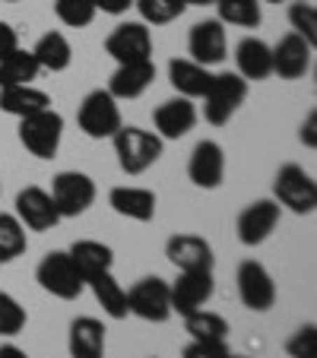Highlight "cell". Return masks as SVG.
Listing matches in <instances>:
<instances>
[{"mask_svg":"<svg viewBox=\"0 0 317 358\" xmlns=\"http://www.w3.org/2000/svg\"><path fill=\"white\" fill-rule=\"evenodd\" d=\"M225 22L219 20H200L194 22L188 35V51H190V61L203 64V67H216V64L225 61L229 55V41H225Z\"/></svg>","mask_w":317,"mask_h":358,"instance_id":"obj_16","label":"cell"},{"mask_svg":"<svg viewBox=\"0 0 317 358\" xmlns=\"http://www.w3.org/2000/svg\"><path fill=\"white\" fill-rule=\"evenodd\" d=\"M153 124H155V134L162 140H181L197 124V105L190 99H184V95H175V99L162 101L153 111Z\"/></svg>","mask_w":317,"mask_h":358,"instance_id":"obj_18","label":"cell"},{"mask_svg":"<svg viewBox=\"0 0 317 358\" xmlns=\"http://www.w3.org/2000/svg\"><path fill=\"white\" fill-rule=\"evenodd\" d=\"M38 73H41V67H38V61H35L32 51L16 48L13 55H7L3 61H0V89H7V86H29V83H32Z\"/></svg>","mask_w":317,"mask_h":358,"instance_id":"obj_29","label":"cell"},{"mask_svg":"<svg viewBox=\"0 0 317 358\" xmlns=\"http://www.w3.org/2000/svg\"><path fill=\"white\" fill-rule=\"evenodd\" d=\"M311 57H314V45H308L295 32H286L273 45V73L279 80H302L311 70Z\"/></svg>","mask_w":317,"mask_h":358,"instance_id":"obj_17","label":"cell"},{"mask_svg":"<svg viewBox=\"0 0 317 358\" xmlns=\"http://www.w3.org/2000/svg\"><path fill=\"white\" fill-rule=\"evenodd\" d=\"M26 248H29L26 225H22L13 213H0V260L10 264V260L22 257Z\"/></svg>","mask_w":317,"mask_h":358,"instance_id":"obj_30","label":"cell"},{"mask_svg":"<svg viewBox=\"0 0 317 358\" xmlns=\"http://www.w3.org/2000/svg\"><path fill=\"white\" fill-rule=\"evenodd\" d=\"M76 121H80V130L89 140H111L121 130L124 117H121V105H118V99L108 89H92L83 99Z\"/></svg>","mask_w":317,"mask_h":358,"instance_id":"obj_4","label":"cell"},{"mask_svg":"<svg viewBox=\"0 0 317 358\" xmlns=\"http://www.w3.org/2000/svg\"><path fill=\"white\" fill-rule=\"evenodd\" d=\"M0 266H3V260H0Z\"/></svg>","mask_w":317,"mask_h":358,"instance_id":"obj_47","label":"cell"},{"mask_svg":"<svg viewBox=\"0 0 317 358\" xmlns=\"http://www.w3.org/2000/svg\"><path fill=\"white\" fill-rule=\"evenodd\" d=\"M35 279H38V285L48 295L61 298V301H76L83 295V289H86V279L80 276V270H76V264L70 260L67 250L45 254L38 270H35Z\"/></svg>","mask_w":317,"mask_h":358,"instance_id":"obj_5","label":"cell"},{"mask_svg":"<svg viewBox=\"0 0 317 358\" xmlns=\"http://www.w3.org/2000/svg\"><path fill=\"white\" fill-rule=\"evenodd\" d=\"M302 3H311V0H302Z\"/></svg>","mask_w":317,"mask_h":358,"instance_id":"obj_46","label":"cell"},{"mask_svg":"<svg viewBox=\"0 0 317 358\" xmlns=\"http://www.w3.org/2000/svg\"><path fill=\"white\" fill-rule=\"evenodd\" d=\"M235 73L248 83L270 80L273 76V48L263 38H254V35L241 38L235 48Z\"/></svg>","mask_w":317,"mask_h":358,"instance_id":"obj_19","label":"cell"},{"mask_svg":"<svg viewBox=\"0 0 317 358\" xmlns=\"http://www.w3.org/2000/svg\"><path fill=\"white\" fill-rule=\"evenodd\" d=\"M260 3H283V0H260Z\"/></svg>","mask_w":317,"mask_h":358,"instance_id":"obj_44","label":"cell"},{"mask_svg":"<svg viewBox=\"0 0 317 358\" xmlns=\"http://www.w3.org/2000/svg\"><path fill=\"white\" fill-rule=\"evenodd\" d=\"M289 26H292V32L302 35L308 45H317V10H314V3L295 0L289 7Z\"/></svg>","mask_w":317,"mask_h":358,"instance_id":"obj_35","label":"cell"},{"mask_svg":"<svg viewBox=\"0 0 317 358\" xmlns=\"http://www.w3.org/2000/svg\"><path fill=\"white\" fill-rule=\"evenodd\" d=\"M279 216H283V206H279L276 200H270V196L248 203V206L238 213V222H235L238 241H241L244 248H257V244H263L273 231H276Z\"/></svg>","mask_w":317,"mask_h":358,"instance_id":"obj_11","label":"cell"},{"mask_svg":"<svg viewBox=\"0 0 317 358\" xmlns=\"http://www.w3.org/2000/svg\"><path fill=\"white\" fill-rule=\"evenodd\" d=\"M155 80V64L153 61H136V64H118V70L108 80V92L118 101L140 99Z\"/></svg>","mask_w":317,"mask_h":358,"instance_id":"obj_20","label":"cell"},{"mask_svg":"<svg viewBox=\"0 0 317 358\" xmlns=\"http://www.w3.org/2000/svg\"><path fill=\"white\" fill-rule=\"evenodd\" d=\"M169 83L175 86L178 95L197 101L206 95L209 83H213V70L190 61V57H175V61H169Z\"/></svg>","mask_w":317,"mask_h":358,"instance_id":"obj_21","label":"cell"},{"mask_svg":"<svg viewBox=\"0 0 317 358\" xmlns=\"http://www.w3.org/2000/svg\"><path fill=\"white\" fill-rule=\"evenodd\" d=\"M127 308L146 324H165L171 317V289L162 276H146L127 289Z\"/></svg>","mask_w":317,"mask_h":358,"instance_id":"obj_8","label":"cell"},{"mask_svg":"<svg viewBox=\"0 0 317 358\" xmlns=\"http://www.w3.org/2000/svg\"><path fill=\"white\" fill-rule=\"evenodd\" d=\"M165 257L178 273H197V270H213L216 257H213V244L200 235H171L165 241Z\"/></svg>","mask_w":317,"mask_h":358,"instance_id":"obj_14","label":"cell"},{"mask_svg":"<svg viewBox=\"0 0 317 358\" xmlns=\"http://www.w3.org/2000/svg\"><path fill=\"white\" fill-rule=\"evenodd\" d=\"M64 140V117L55 108L29 115L20 121V143L35 159H55Z\"/></svg>","mask_w":317,"mask_h":358,"instance_id":"obj_6","label":"cell"},{"mask_svg":"<svg viewBox=\"0 0 317 358\" xmlns=\"http://www.w3.org/2000/svg\"><path fill=\"white\" fill-rule=\"evenodd\" d=\"M35 61H38L41 70H51V73H61V70L70 67L73 61V48H70L67 35L64 32H45L32 48Z\"/></svg>","mask_w":317,"mask_h":358,"instance_id":"obj_27","label":"cell"},{"mask_svg":"<svg viewBox=\"0 0 317 358\" xmlns=\"http://www.w3.org/2000/svg\"><path fill=\"white\" fill-rule=\"evenodd\" d=\"M188 178L200 190H216L225 181V152L216 140H200L188 159Z\"/></svg>","mask_w":317,"mask_h":358,"instance_id":"obj_15","label":"cell"},{"mask_svg":"<svg viewBox=\"0 0 317 358\" xmlns=\"http://www.w3.org/2000/svg\"><path fill=\"white\" fill-rule=\"evenodd\" d=\"M108 206L124 219L134 222H153L155 219V194L149 187H111Z\"/></svg>","mask_w":317,"mask_h":358,"instance_id":"obj_22","label":"cell"},{"mask_svg":"<svg viewBox=\"0 0 317 358\" xmlns=\"http://www.w3.org/2000/svg\"><path fill=\"white\" fill-rule=\"evenodd\" d=\"M86 285L92 289L95 301L101 304V311L108 314L111 320H124L130 317V308H127V289L115 279V273H99V276L86 279Z\"/></svg>","mask_w":317,"mask_h":358,"instance_id":"obj_26","label":"cell"},{"mask_svg":"<svg viewBox=\"0 0 317 358\" xmlns=\"http://www.w3.org/2000/svg\"><path fill=\"white\" fill-rule=\"evenodd\" d=\"M92 7L101 10V13H108V16H121L134 7V0H92Z\"/></svg>","mask_w":317,"mask_h":358,"instance_id":"obj_40","label":"cell"},{"mask_svg":"<svg viewBox=\"0 0 317 358\" xmlns=\"http://www.w3.org/2000/svg\"><path fill=\"white\" fill-rule=\"evenodd\" d=\"M225 358H251V355H235V352H229V355H225Z\"/></svg>","mask_w":317,"mask_h":358,"instance_id":"obj_43","label":"cell"},{"mask_svg":"<svg viewBox=\"0 0 317 358\" xmlns=\"http://www.w3.org/2000/svg\"><path fill=\"white\" fill-rule=\"evenodd\" d=\"M213 7L219 10V22H229V26L257 29L263 20L260 0H216Z\"/></svg>","mask_w":317,"mask_h":358,"instance_id":"obj_31","label":"cell"},{"mask_svg":"<svg viewBox=\"0 0 317 358\" xmlns=\"http://www.w3.org/2000/svg\"><path fill=\"white\" fill-rule=\"evenodd\" d=\"M298 140H302L308 149L317 146V111H308V117L302 121V134H298Z\"/></svg>","mask_w":317,"mask_h":358,"instance_id":"obj_39","label":"cell"},{"mask_svg":"<svg viewBox=\"0 0 317 358\" xmlns=\"http://www.w3.org/2000/svg\"><path fill=\"white\" fill-rule=\"evenodd\" d=\"M235 285H238V298L248 311H270L276 304V282H273L270 270L260 260H241L235 273Z\"/></svg>","mask_w":317,"mask_h":358,"instance_id":"obj_9","label":"cell"},{"mask_svg":"<svg viewBox=\"0 0 317 358\" xmlns=\"http://www.w3.org/2000/svg\"><path fill=\"white\" fill-rule=\"evenodd\" d=\"M171 289V314L188 317V314L200 311L213 301L216 295V279L213 270H197V273H178L175 282H169Z\"/></svg>","mask_w":317,"mask_h":358,"instance_id":"obj_10","label":"cell"},{"mask_svg":"<svg viewBox=\"0 0 317 358\" xmlns=\"http://www.w3.org/2000/svg\"><path fill=\"white\" fill-rule=\"evenodd\" d=\"M26 308L10 292H0V336H16L26 330Z\"/></svg>","mask_w":317,"mask_h":358,"instance_id":"obj_34","label":"cell"},{"mask_svg":"<svg viewBox=\"0 0 317 358\" xmlns=\"http://www.w3.org/2000/svg\"><path fill=\"white\" fill-rule=\"evenodd\" d=\"M67 254H70V260L76 264V270H80L83 279H92V276H99V273H108L111 266H115V250H111L108 244L92 241V238L73 241Z\"/></svg>","mask_w":317,"mask_h":358,"instance_id":"obj_24","label":"cell"},{"mask_svg":"<svg viewBox=\"0 0 317 358\" xmlns=\"http://www.w3.org/2000/svg\"><path fill=\"white\" fill-rule=\"evenodd\" d=\"M51 200H55L61 219H76L95 203V181L86 171H57L51 178Z\"/></svg>","mask_w":317,"mask_h":358,"instance_id":"obj_7","label":"cell"},{"mask_svg":"<svg viewBox=\"0 0 317 358\" xmlns=\"http://www.w3.org/2000/svg\"><path fill=\"white\" fill-rule=\"evenodd\" d=\"M216 0H184V7H213Z\"/></svg>","mask_w":317,"mask_h":358,"instance_id":"obj_42","label":"cell"},{"mask_svg":"<svg viewBox=\"0 0 317 358\" xmlns=\"http://www.w3.org/2000/svg\"><path fill=\"white\" fill-rule=\"evenodd\" d=\"M70 358H105V327L95 317H76L67 333Z\"/></svg>","mask_w":317,"mask_h":358,"instance_id":"obj_23","label":"cell"},{"mask_svg":"<svg viewBox=\"0 0 317 358\" xmlns=\"http://www.w3.org/2000/svg\"><path fill=\"white\" fill-rule=\"evenodd\" d=\"M111 143H115V156L124 175L149 171L162 159V149H165V140L155 130H143V127H134V124H121V130L111 136Z\"/></svg>","mask_w":317,"mask_h":358,"instance_id":"obj_1","label":"cell"},{"mask_svg":"<svg viewBox=\"0 0 317 358\" xmlns=\"http://www.w3.org/2000/svg\"><path fill=\"white\" fill-rule=\"evenodd\" d=\"M51 108V95L35 89L32 83L29 86H7L0 89V111L3 115H13V117H29V115H38V111Z\"/></svg>","mask_w":317,"mask_h":358,"instance_id":"obj_25","label":"cell"},{"mask_svg":"<svg viewBox=\"0 0 317 358\" xmlns=\"http://www.w3.org/2000/svg\"><path fill=\"white\" fill-rule=\"evenodd\" d=\"M146 26H169L184 13V0H134Z\"/></svg>","mask_w":317,"mask_h":358,"instance_id":"obj_32","label":"cell"},{"mask_svg":"<svg viewBox=\"0 0 317 358\" xmlns=\"http://www.w3.org/2000/svg\"><path fill=\"white\" fill-rule=\"evenodd\" d=\"M286 352L289 358H317V327L304 324L286 339Z\"/></svg>","mask_w":317,"mask_h":358,"instance_id":"obj_36","label":"cell"},{"mask_svg":"<svg viewBox=\"0 0 317 358\" xmlns=\"http://www.w3.org/2000/svg\"><path fill=\"white\" fill-rule=\"evenodd\" d=\"M0 358H29L26 349H20V345L7 343V345H0Z\"/></svg>","mask_w":317,"mask_h":358,"instance_id":"obj_41","label":"cell"},{"mask_svg":"<svg viewBox=\"0 0 317 358\" xmlns=\"http://www.w3.org/2000/svg\"><path fill=\"white\" fill-rule=\"evenodd\" d=\"M55 13L64 26L70 29H86L95 20L99 10L92 7V0H55Z\"/></svg>","mask_w":317,"mask_h":358,"instance_id":"obj_33","label":"cell"},{"mask_svg":"<svg viewBox=\"0 0 317 358\" xmlns=\"http://www.w3.org/2000/svg\"><path fill=\"white\" fill-rule=\"evenodd\" d=\"M3 3H16V0H3Z\"/></svg>","mask_w":317,"mask_h":358,"instance_id":"obj_45","label":"cell"},{"mask_svg":"<svg viewBox=\"0 0 317 358\" xmlns=\"http://www.w3.org/2000/svg\"><path fill=\"white\" fill-rule=\"evenodd\" d=\"M105 51L115 57L118 64H136V61H153V32L146 22H121L115 32L105 38Z\"/></svg>","mask_w":317,"mask_h":358,"instance_id":"obj_12","label":"cell"},{"mask_svg":"<svg viewBox=\"0 0 317 358\" xmlns=\"http://www.w3.org/2000/svg\"><path fill=\"white\" fill-rule=\"evenodd\" d=\"M16 219L26 225L29 231H51L57 222H61V213H57L55 200L45 187L38 184H29L16 194Z\"/></svg>","mask_w":317,"mask_h":358,"instance_id":"obj_13","label":"cell"},{"mask_svg":"<svg viewBox=\"0 0 317 358\" xmlns=\"http://www.w3.org/2000/svg\"><path fill=\"white\" fill-rule=\"evenodd\" d=\"M184 330L190 339H200V343H229V320L216 311H206V308L188 314Z\"/></svg>","mask_w":317,"mask_h":358,"instance_id":"obj_28","label":"cell"},{"mask_svg":"<svg viewBox=\"0 0 317 358\" xmlns=\"http://www.w3.org/2000/svg\"><path fill=\"white\" fill-rule=\"evenodd\" d=\"M153 358H155V355H153Z\"/></svg>","mask_w":317,"mask_h":358,"instance_id":"obj_48","label":"cell"},{"mask_svg":"<svg viewBox=\"0 0 317 358\" xmlns=\"http://www.w3.org/2000/svg\"><path fill=\"white\" fill-rule=\"evenodd\" d=\"M244 99H248V80H241L235 70L213 73V83H209L206 95H203V117L213 127H225L238 115Z\"/></svg>","mask_w":317,"mask_h":358,"instance_id":"obj_2","label":"cell"},{"mask_svg":"<svg viewBox=\"0 0 317 358\" xmlns=\"http://www.w3.org/2000/svg\"><path fill=\"white\" fill-rule=\"evenodd\" d=\"M225 355H229V343H200V339H190L181 352V358H225Z\"/></svg>","mask_w":317,"mask_h":358,"instance_id":"obj_37","label":"cell"},{"mask_svg":"<svg viewBox=\"0 0 317 358\" xmlns=\"http://www.w3.org/2000/svg\"><path fill=\"white\" fill-rule=\"evenodd\" d=\"M273 200L295 216H311L317 210V181L295 162H286L273 181Z\"/></svg>","mask_w":317,"mask_h":358,"instance_id":"obj_3","label":"cell"},{"mask_svg":"<svg viewBox=\"0 0 317 358\" xmlns=\"http://www.w3.org/2000/svg\"><path fill=\"white\" fill-rule=\"evenodd\" d=\"M16 48H20V35H16V29L10 26V22H0V61L7 55H13Z\"/></svg>","mask_w":317,"mask_h":358,"instance_id":"obj_38","label":"cell"}]
</instances>
